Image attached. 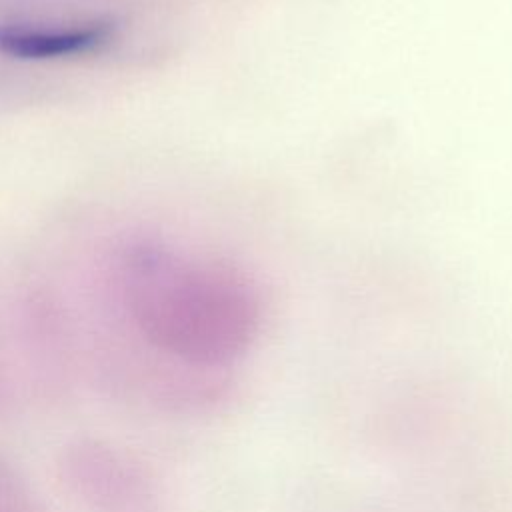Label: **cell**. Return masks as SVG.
I'll use <instances>...</instances> for the list:
<instances>
[{
	"label": "cell",
	"mask_w": 512,
	"mask_h": 512,
	"mask_svg": "<svg viewBox=\"0 0 512 512\" xmlns=\"http://www.w3.org/2000/svg\"><path fill=\"white\" fill-rule=\"evenodd\" d=\"M134 306L146 338L196 368H220L240 358L262 320L258 290L240 270L164 256L146 260Z\"/></svg>",
	"instance_id": "obj_1"
},
{
	"label": "cell",
	"mask_w": 512,
	"mask_h": 512,
	"mask_svg": "<svg viewBox=\"0 0 512 512\" xmlns=\"http://www.w3.org/2000/svg\"><path fill=\"white\" fill-rule=\"evenodd\" d=\"M112 36L108 22L70 28H36L24 24L0 26V52L18 60H58L98 50Z\"/></svg>",
	"instance_id": "obj_2"
},
{
	"label": "cell",
	"mask_w": 512,
	"mask_h": 512,
	"mask_svg": "<svg viewBox=\"0 0 512 512\" xmlns=\"http://www.w3.org/2000/svg\"><path fill=\"white\" fill-rule=\"evenodd\" d=\"M0 512H32L28 494L4 462H0Z\"/></svg>",
	"instance_id": "obj_3"
}]
</instances>
